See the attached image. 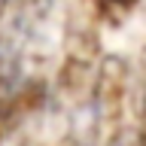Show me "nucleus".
<instances>
[{"instance_id":"f257e3e1","label":"nucleus","mask_w":146,"mask_h":146,"mask_svg":"<svg viewBox=\"0 0 146 146\" xmlns=\"http://www.w3.org/2000/svg\"><path fill=\"white\" fill-rule=\"evenodd\" d=\"M100 3H104V6H116V9H122V12H125L134 0H100Z\"/></svg>"}]
</instances>
